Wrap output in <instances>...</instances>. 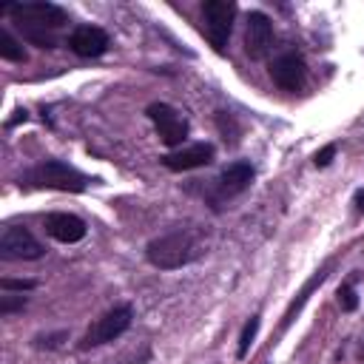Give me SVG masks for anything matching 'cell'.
<instances>
[{
	"instance_id": "obj_18",
	"label": "cell",
	"mask_w": 364,
	"mask_h": 364,
	"mask_svg": "<svg viewBox=\"0 0 364 364\" xmlns=\"http://www.w3.org/2000/svg\"><path fill=\"white\" fill-rule=\"evenodd\" d=\"M339 305H342V311H347V313H353V311L358 308V299H356V290H353L350 282L339 288Z\"/></svg>"
},
{
	"instance_id": "obj_13",
	"label": "cell",
	"mask_w": 364,
	"mask_h": 364,
	"mask_svg": "<svg viewBox=\"0 0 364 364\" xmlns=\"http://www.w3.org/2000/svg\"><path fill=\"white\" fill-rule=\"evenodd\" d=\"M251 182H254V165L251 163H231L217 179V197L231 199V197L245 191Z\"/></svg>"
},
{
	"instance_id": "obj_15",
	"label": "cell",
	"mask_w": 364,
	"mask_h": 364,
	"mask_svg": "<svg viewBox=\"0 0 364 364\" xmlns=\"http://www.w3.org/2000/svg\"><path fill=\"white\" fill-rule=\"evenodd\" d=\"M0 57H3V60H12V63H23V60H26L23 46L6 32V28H0Z\"/></svg>"
},
{
	"instance_id": "obj_11",
	"label": "cell",
	"mask_w": 364,
	"mask_h": 364,
	"mask_svg": "<svg viewBox=\"0 0 364 364\" xmlns=\"http://www.w3.org/2000/svg\"><path fill=\"white\" fill-rule=\"evenodd\" d=\"M69 49L77 57H100L108 51V35L100 26H77L69 38Z\"/></svg>"
},
{
	"instance_id": "obj_1",
	"label": "cell",
	"mask_w": 364,
	"mask_h": 364,
	"mask_svg": "<svg viewBox=\"0 0 364 364\" xmlns=\"http://www.w3.org/2000/svg\"><path fill=\"white\" fill-rule=\"evenodd\" d=\"M205 254V239L194 228H176L165 236H157L148 242L145 256L160 270H176L182 265H191Z\"/></svg>"
},
{
	"instance_id": "obj_2",
	"label": "cell",
	"mask_w": 364,
	"mask_h": 364,
	"mask_svg": "<svg viewBox=\"0 0 364 364\" xmlns=\"http://www.w3.org/2000/svg\"><path fill=\"white\" fill-rule=\"evenodd\" d=\"M26 182L35 188H51V191H69V194H80L88 185V176L80 174L77 168H72L63 160H46L40 165H35L26 174Z\"/></svg>"
},
{
	"instance_id": "obj_22",
	"label": "cell",
	"mask_w": 364,
	"mask_h": 364,
	"mask_svg": "<svg viewBox=\"0 0 364 364\" xmlns=\"http://www.w3.org/2000/svg\"><path fill=\"white\" fill-rule=\"evenodd\" d=\"M63 339H66V333H54V336H38L35 345H38V347H57Z\"/></svg>"
},
{
	"instance_id": "obj_23",
	"label": "cell",
	"mask_w": 364,
	"mask_h": 364,
	"mask_svg": "<svg viewBox=\"0 0 364 364\" xmlns=\"http://www.w3.org/2000/svg\"><path fill=\"white\" fill-rule=\"evenodd\" d=\"M356 208L364 210V191H356Z\"/></svg>"
},
{
	"instance_id": "obj_21",
	"label": "cell",
	"mask_w": 364,
	"mask_h": 364,
	"mask_svg": "<svg viewBox=\"0 0 364 364\" xmlns=\"http://www.w3.org/2000/svg\"><path fill=\"white\" fill-rule=\"evenodd\" d=\"M333 157H336V145H324V148L319 151V154H316V165L324 168V165L333 163Z\"/></svg>"
},
{
	"instance_id": "obj_9",
	"label": "cell",
	"mask_w": 364,
	"mask_h": 364,
	"mask_svg": "<svg viewBox=\"0 0 364 364\" xmlns=\"http://www.w3.org/2000/svg\"><path fill=\"white\" fill-rule=\"evenodd\" d=\"M214 145L210 142H194L188 148H179L174 154H165L163 157V165L168 171H194V168H205L214 163Z\"/></svg>"
},
{
	"instance_id": "obj_4",
	"label": "cell",
	"mask_w": 364,
	"mask_h": 364,
	"mask_svg": "<svg viewBox=\"0 0 364 364\" xmlns=\"http://www.w3.org/2000/svg\"><path fill=\"white\" fill-rule=\"evenodd\" d=\"M46 248L23 225H9L0 233V259L3 262H35L43 259Z\"/></svg>"
},
{
	"instance_id": "obj_6",
	"label": "cell",
	"mask_w": 364,
	"mask_h": 364,
	"mask_svg": "<svg viewBox=\"0 0 364 364\" xmlns=\"http://www.w3.org/2000/svg\"><path fill=\"white\" fill-rule=\"evenodd\" d=\"M3 12H9L17 26H38V28H60L63 23H69V15L54 6V3H46V0H35V3H15V6H3Z\"/></svg>"
},
{
	"instance_id": "obj_17",
	"label": "cell",
	"mask_w": 364,
	"mask_h": 364,
	"mask_svg": "<svg viewBox=\"0 0 364 364\" xmlns=\"http://www.w3.org/2000/svg\"><path fill=\"white\" fill-rule=\"evenodd\" d=\"M324 276H327V270H319V273H316V276H313V279L308 282V288H305V290H301V293H299V301H293V305H290V311L285 313V322H282V327H288V324L293 322V313H296V311H299L301 305H305V301H308V296H311V290H313L316 285H322V282H324Z\"/></svg>"
},
{
	"instance_id": "obj_5",
	"label": "cell",
	"mask_w": 364,
	"mask_h": 364,
	"mask_svg": "<svg viewBox=\"0 0 364 364\" xmlns=\"http://www.w3.org/2000/svg\"><path fill=\"white\" fill-rule=\"evenodd\" d=\"M131 319H134L131 305H119V308L103 313L94 324L88 327V333L83 336V345H80V347L88 350V347H100V345H108V342L119 339V336H123V333L131 327Z\"/></svg>"
},
{
	"instance_id": "obj_3",
	"label": "cell",
	"mask_w": 364,
	"mask_h": 364,
	"mask_svg": "<svg viewBox=\"0 0 364 364\" xmlns=\"http://www.w3.org/2000/svg\"><path fill=\"white\" fill-rule=\"evenodd\" d=\"M236 17V3L233 0H205L202 3V32L208 43L214 46V51H225L231 28Z\"/></svg>"
},
{
	"instance_id": "obj_20",
	"label": "cell",
	"mask_w": 364,
	"mask_h": 364,
	"mask_svg": "<svg viewBox=\"0 0 364 364\" xmlns=\"http://www.w3.org/2000/svg\"><path fill=\"white\" fill-rule=\"evenodd\" d=\"M38 282L35 279H3L0 282V288L3 290H32Z\"/></svg>"
},
{
	"instance_id": "obj_19",
	"label": "cell",
	"mask_w": 364,
	"mask_h": 364,
	"mask_svg": "<svg viewBox=\"0 0 364 364\" xmlns=\"http://www.w3.org/2000/svg\"><path fill=\"white\" fill-rule=\"evenodd\" d=\"M26 308V296H0V316H9Z\"/></svg>"
},
{
	"instance_id": "obj_10",
	"label": "cell",
	"mask_w": 364,
	"mask_h": 364,
	"mask_svg": "<svg viewBox=\"0 0 364 364\" xmlns=\"http://www.w3.org/2000/svg\"><path fill=\"white\" fill-rule=\"evenodd\" d=\"M273 46V23L265 12H251L248 15V28H245V49L251 60H262Z\"/></svg>"
},
{
	"instance_id": "obj_7",
	"label": "cell",
	"mask_w": 364,
	"mask_h": 364,
	"mask_svg": "<svg viewBox=\"0 0 364 364\" xmlns=\"http://www.w3.org/2000/svg\"><path fill=\"white\" fill-rule=\"evenodd\" d=\"M145 114L154 119V126H157V131H160V137H163V142L168 148H176V145L185 142V137H188V119L182 117L176 108H171L165 103H154V106H148Z\"/></svg>"
},
{
	"instance_id": "obj_8",
	"label": "cell",
	"mask_w": 364,
	"mask_h": 364,
	"mask_svg": "<svg viewBox=\"0 0 364 364\" xmlns=\"http://www.w3.org/2000/svg\"><path fill=\"white\" fill-rule=\"evenodd\" d=\"M270 77L285 91H299L308 80V66L299 54H279L270 63Z\"/></svg>"
},
{
	"instance_id": "obj_12",
	"label": "cell",
	"mask_w": 364,
	"mask_h": 364,
	"mask_svg": "<svg viewBox=\"0 0 364 364\" xmlns=\"http://www.w3.org/2000/svg\"><path fill=\"white\" fill-rule=\"evenodd\" d=\"M46 233L57 242H63V245H74L85 236V222L74 214H63V210H54V214L46 217Z\"/></svg>"
},
{
	"instance_id": "obj_16",
	"label": "cell",
	"mask_w": 364,
	"mask_h": 364,
	"mask_svg": "<svg viewBox=\"0 0 364 364\" xmlns=\"http://www.w3.org/2000/svg\"><path fill=\"white\" fill-rule=\"evenodd\" d=\"M256 333H259V316H251L248 324L242 327V336H239V347H236V356H239V358L248 356V350H251V345H254V339H256Z\"/></svg>"
},
{
	"instance_id": "obj_24",
	"label": "cell",
	"mask_w": 364,
	"mask_h": 364,
	"mask_svg": "<svg viewBox=\"0 0 364 364\" xmlns=\"http://www.w3.org/2000/svg\"><path fill=\"white\" fill-rule=\"evenodd\" d=\"M361 358H364V347H361Z\"/></svg>"
},
{
	"instance_id": "obj_14",
	"label": "cell",
	"mask_w": 364,
	"mask_h": 364,
	"mask_svg": "<svg viewBox=\"0 0 364 364\" xmlns=\"http://www.w3.org/2000/svg\"><path fill=\"white\" fill-rule=\"evenodd\" d=\"M20 32L28 43H35L40 49H57V38L54 32H49V28H38V26H20Z\"/></svg>"
}]
</instances>
